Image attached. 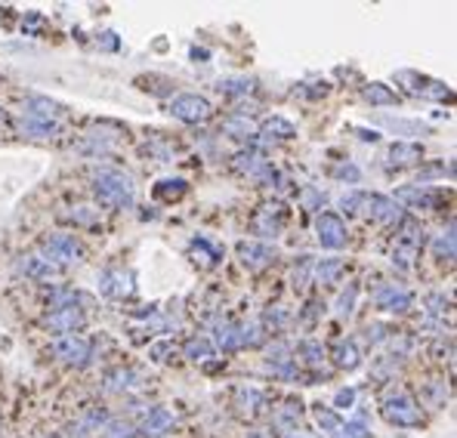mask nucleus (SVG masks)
<instances>
[{
  "instance_id": "f257e3e1",
  "label": "nucleus",
  "mask_w": 457,
  "mask_h": 438,
  "mask_svg": "<svg viewBox=\"0 0 457 438\" xmlns=\"http://www.w3.org/2000/svg\"><path fill=\"white\" fill-rule=\"evenodd\" d=\"M96 197L105 207H133V182L124 173L102 170L96 176Z\"/></svg>"
},
{
  "instance_id": "f03ea898",
  "label": "nucleus",
  "mask_w": 457,
  "mask_h": 438,
  "mask_svg": "<svg viewBox=\"0 0 457 438\" xmlns=\"http://www.w3.org/2000/svg\"><path fill=\"white\" fill-rule=\"evenodd\" d=\"M383 417L395 426H417L420 423V407L414 404L408 395H389L386 404H383Z\"/></svg>"
},
{
  "instance_id": "7ed1b4c3",
  "label": "nucleus",
  "mask_w": 457,
  "mask_h": 438,
  "mask_svg": "<svg viewBox=\"0 0 457 438\" xmlns=\"http://www.w3.org/2000/svg\"><path fill=\"white\" fill-rule=\"evenodd\" d=\"M170 111H173V117H179V121L198 123V121H207V117H210V102L189 93V96H176V99H173Z\"/></svg>"
},
{
  "instance_id": "20e7f679",
  "label": "nucleus",
  "mask_w": 457,
  "mask_h": 438,
  "mask_svg": "<svg viewBox=\"0 0 457 438\" xmlns=\"http://www.w3.org/2000/svg\"><path fill=\"white\" fill-rule=\"evenodd\" d=\"M315 232H318L321 247H327V250H340L346 244V226L333 213H321L315 219Z\"/></svg>"
},
{
  "instance_id": "39448f33",
  "label": "nucleus",
  "mask_w": 457,
  "mask_h": 438,
  "mask_svg": "<svg viewBox=\"0 0 457 438\" xmlns=\"http://www.w3.org/2000/svg\"><path fill=\"white\" fill-rule=\"evenodd\" d=\"M374 302L383 312H405V308H411V293H408L405 287H399V284H383V287L377 290Z\"/></svg>"
},
{
  "instance_id": "423d86ee",
  "label": "nucleus",
  "mask_w": 457,
  "mask_h": 438,
  "mask_svg": "<svg viewBox=\"0 0 457 438\" xmlns=\"http://www.w3.org/2000/svg\"><path fill=\"white\" fill-rule=\"evenodd\" d=\"M53 355H59L62 361H71V364H84L86 358H90V345L84 343L80 337H62L53 343Z\"/></svg>"
},
{
  "instance_id": "0eeeda50",
  "label": "nucleus",
  "mask_w": 457,
  "mask_h": 438,
  "mask_svg": "<svg viewBox=\"0 0 457 438\" xmlns=\"http://www.w3.org/2000/svg\"><path fill=\"white\" fill-rule=\"evenodd\" d=\"M364 207H368V213L374 216L377 222H401V210L399 204L392 201V197H383V195H364Z\"/></svg>"
},
{
  "instance_id": "6e6552de",
  "label": "nucleus",
  "mask_w": 457,
  "mask_h": 438,
  "mask_svg": "<svg viewBox=\"0 0 457 438\" xmlns=\"http://www.w3.org/2000/svg\"><path fill=\"white\" fill-rule=\"evenodd\" d=\"M238 253H241V263H244L247 269H263V265H269L272 259H275V250H272L269 244H259V241H244V244H238Z\"/></svg>"
},
{
  "instance_id": "1a4fd4ad",
  "label": "nucleus",
  "mask_w": 457,
  "mask_h": 438,
  "mask_svg": "<svg viewBox=\"0 0 457 438\" xmlns=\"http://www.w3.org/2000/svg\"><path fill=\"white\" fill-rule=\"evenodd\" d=\"M78 324H84V315H80V308H74V306L53 308V315L47 318L49 330H53V333H65V337H68V330H74Z\"/></svg>"
},
{
  "instance_id": "9d476101",
  "label": "nucleus",
  "mask_w": 457,
  "mask_h": 438,
  "mask_svg": "<svg viewBox=\"0 0 457 438\" xmlns=\"http://www.w3.org/2000/svg\"><path fill=\"white\" fill-rule=\"evenodd\" d=\"M43 250H47V256L56 259V263H74L78 253H80V247L74 244V238H68V234H56V238H49L47 244H43Z\"/></svg>"
},
{
  "instance_id": "9b49d317",
  "label": "nucleus",
  "mask_w": 457,
  "mask_h": 438,
  "mask_svg": "<svg viewBox=\"0 0 457 438\" xmlns=\"http://www.w3.org/2000/svg\"><path fill=\"white\" fill-rule=\"evenodd\" d=\"M395 197H399V201H405V204H411V207L430 210V207H436L442 195H438V191H432V188H426V185H405V188L395 191Z\"/></svg>"
},
{
  "instance_id": "f8f14e48",
  "label": "nucleus",
  "mask_w": 457,
  "mask_h": 438,
  "mask_svg": "<svg viewBox=\"0 0 457 438\" xmlns=\"http://www.w3.org/2000/svg\"><path fill=\"white\" fill-rule=\"evenodd\" d=\"M420 154H423V148H420L417 142H395L386 151V164L389 167H408V164H414V160H420Z\"/></svg>"
},
{
  "instance_id": "ddd939ff",
  "label": "nucleus",
  "mask_w": 457,
  "mask_h": 438,
  "mask_svg": "<svg viewBox=\"0 0 457 438\" xmlns=\"http://www.w3.org/2000/svg\"><path fill=\"white\" fill-rule=\"evenodd\" d=\"M133 278L127 275V271H102V278H99V284H102V293L108 296H124L133 290Z\"/></svg>"
},
{
  "instance_id": "4468645a",
  "label": "nucleus",
  "mask_w": 457,
  "mask_h": 438,
  "mask_svg": "<svg viewBox=\"0 0 457 438\" xmlns=\"http://www.w3.org/2000/svg\"><path fill=\"white\" fill-rule=\"evenodd\" d=\"M173 426V413L167 411V407H152V411L145 413V419H142V432L145 435H161V432H167Z\"/></svg>"
},
{
  "instance_id": "2eb2a0df",
  "label": "nucleus",
  "mask_w": 457,
  "mask_h": 438,
  "mask_svg": "<svg viewBox=\"0 0 457 438\" xmlns=\"http://www.w3.org/2000/svg\"><path fill=\"white\" fill-rule=\"evenodd\" d=\"M28 108H31V111H28V121H40V123H49L53 117L62 114L59 105L49 102V99H31Z\"/></svg>"
},
{
  "instance_id": "dca6fc26",
  "label": "nucleus",
  "mask_w": 457,
  "mask_h": 438,
  "mask_svg": "<svg viewBox=\"0 0 457 438\" xmlns=\"http://www.w3.org/2000/svg\"><path fill=\"white\" fill-rule=\"evenodd\" d=\"M315 419H318V426H321V429H325L331 438H337V435H340V426H343V423H340V417L331 411V407L315 404Z\"/></svg>"
},
{
  "instance_id": "f3484780",
  "label": "nucleus",
  "mask_w": 457,
  "mask_h": 438,
  "mask_svg": "<svg viewBox=\"0 0 457 438\" xmlns=\"http://www.w3.org/2000/svg\"><path fill=\"white\" fill-rule=\"evenodd\" d=\"M364 99H368L371 105H392V102H399V96H395L389 86H383V84L364 86Z\"/></svg>"
},
{
  "instance_id": "a211bd4d",
  "label": "nucleus",
  "mask_w": 457,
  "mask_h": 438,
  "mask_svg": "<svg viewBox=\"0 0 457 438\" xmlns=\"http://www.w3.org/2000/svg\"><path fill=\"white\" fill-rule=\"evenodd\" d=\"M340 271H343V263H340V259H321V263L315 265V275H318L321 284H331Z\"/></svg>"
},
{
  "instance_id": "6ab92c4d",
  "label": "nucleus",
  "mask_w": 457,
  "mask_h": 438,
  "mask_svg": "<svg viewBox=\"0 0 457 438\" xmlns=\"http://www.w3.org/2000/svg\"><path fill=\"white\" fill-rule=\"evenodd\" d=\"M19 269H22V271H28V275H43V278L56 275V265H53V263H47V259H37V256L25 259V263L19 265Z\"/></svg>"
},
{
  "instance_id": "aec40b11",
  "label": "nucleus",
  "mask_w": 457,
  "mask_h": 438,
  "mask_svg": "<svg viewBox=\"0 0 457 438\" xmlns=\"http://www.w3.org/2000/svg\"><path fill=\"white\" fill-rule=\"evenodd\" d=\"M210 352H213V343H210V339H204V337L189 339V343H185V355L195 358V361H201V358H210Z\"/></svg>"
},
{
  "instance_id": "412c9836",
  "label": "nucleus",
  "mask_w": 457,
  "mask_h": 438,
  "mask_svg": "<svg viewBox=\"0 0 457 438\" xmlns=\"http://www.w3.org/2000/svg\"><path fill=\"white\" fill-rule=\"evenodd\" d=\"M333 355H337V364H340V367H349V370H352V367L358 364V349H355V343H340Z\"/></svg>"
},
{
  "instance_id": "4be33fe9",
  "label": "nucleus",
  "mask_w": 457,
  "mask_h": 438,
  "mask_svg": "<svg viewBox=\"0 0 457 438\" xmlns=\"http://www.w3.org/2000/svg\"><path fill=\"white\" fill-rule=\"evenodd\" d=\"M220 90L222 93H232V96H241V93H250L253 90V80L250 77H226V80H220Z\"/></svg>"
},
{
  "instance_id": "5701e85b",
  "label": "nucleus",
  "mask_w": 457,
  "mask_h": 438,
  "mask_svg": "<svg viewBox=\"0 0 457 438\" xmlns=\"http://www.w3.org/2000/svg\"><path fill=\"white\" fill-rule=\"evenodd\" d=\"M183 191H185V182H183V179H173V182L167 179V182H158L154 195H158V197H164V201H176V197L183 195Z\"/></svg>"
},
{
  "instance_id": "b1692460",
  "label": "nucleus",
  "mask_w": 457,
  "mask_h": 438,
  "mask_svg": "<svg viewBox=\"0 0 457 438\" xmlns=\"http://www.w3.org/2000/svg\"><path fill=\"white\" fill-rule=\"evenodd\" d=\"M296 352H300V355L306 358L309 364H321V361H325V349H321V343H312V339L300 343V345H296Z\"/></svg>"
},
{
  "instance_id": "393cba45",
  "label": "nucleus",
  "mask_w": 457,
  "mask_h": 438,
  "mask_svg": "<svg viewBox=\"0 0 457 438\" xmlns=\"http://www.w3.org/2000/svg\"><path fill=\"white\" fill-rule=\"evenodd\" d=\"M355 296H358V287H355V284H349V290H343V296L337 300V315H340V318H349V315H352Z\"/></svg>"
},
{
  "instance_id": "a878e982",
  "label": "nucleus",
  "mask_w": 457,
  "mask_h": 438,
  "mask_svg": "<svg viewBox=\"0 0 457 438\" xmlns=\"http://www.w3.org/2000/svg\"><path fill=\"white\" fill-rule=\"evenodd\" d=\"M102 438H133V426L124 423V419H111L102 429Z\"/></svg>"
},
{
  "instance_id": "bb28decb",
  "label": "nucleus",
  "mask_w": 457,
  "mask_h": 438,
  "mask_svg": "<svg viewBox=\"0 0 457 438\" xmlns=\"http://www.w3.org/2000/svg\"><path fill=\"white\" fill-rule=\"evenodd\" d=\"M22 133L25 136H37V139H43V136H53L56 127L53 123H40V121H22Z\"/></svg>"
},
{
  "instance_id": "cd10ccee",
  "label": "nucleus",
  "mask_w": 457,
  "mask_h": 438,
  "mask_svg": "<svg viewBox=\"0 0 457 438\" xmlns=\"http://www.w3.org/2000/svg\"><path fill=\"white\" fill-rule=\"evenodd\" d=\"M226 130H228V133H235V136H250L253 133V123L247 121L244 114H238V117H228Z\"/></svg>"
},
{
  "instance_id": "c85d7f7f",
  "label": "nucleus",
  "mask_w": 457,
  "mask_h": 438,
  "mask_svg": "<svg viewBox=\"0 0 457 438\" xmlns=\"http://www.w3.org/2000/svg\"><path fill=\"white\" fill-rule=\"evenodd\" d=\"M386 127H392V130H399V133H405V136H411V133H417V130H423L420 123H411V121H395V117H386Z\"/></svg>"
},
{
  "instance_id": "c756f323",
  "label": "nucleus",
  "mask_w": 457,
  "mask_h": 438,
  "mask_svg": "<svg viewBox=\"0 0 457 438\" xmlns=\"http://www.w3.org/2000/svg\"><path fill=\"white\" fill-rule=\"evenodd\" d=\"M266 133H281L284 139H288V136H294V127H290L288 121H281V117H272V121L266 123Z\"/></svg>"
},
{
  "instance_id": "7c9ffc66",
  "label": "nucleus",
  "mask_w": 457,
  "mask_h": 438,
  "mask_svg": "<svg viewBox=\"0 0 457 438\" xmlns=\"http://www.w3.org/2000/svg\"><path fill=\"white\" fill-rule=\"evenodd\" d=\"M309 269H312V259H309V256H300V269H294V284H296V287H306Z\"/></svg>"
},
{
  "instance_id": "2f4dec72",
  "label": "nucleus",
  "mask_w": 457,
  "mask_h": 438,
  "mask_svg": "<svg viewBox=\"0 0 457 438\" xmlns=\"http://www.w3.org/2000/svg\"><path fill=\"white\" fill-rule=\"evenodd\" d=\"M278 438H318L306 429H296V426H278Z\"/></svg>"
},
{
  "instance_id": "473e14b6",
  "label": "nucleus",
  "mask_w": 457,
  "mask_h": 438,
  "mask_svg": "<svg viewBox=\"0 0 457 438\" xmlns=\"http://www.w3.org/2000/svg\"><path fill=\"white\" fill-rule=\"evenodd\" d=\"M436 253H438V256H454V238H451V234H448V238H436Z\"/></svg>"
},
{
  "instance_id": "72a5a7b5",
  "label": "nucleus",
  "mask_w": 457,
  "mask_h": 438,
  "mask_svg": "<svg viewBox=\"0 0 457 438\" xmlns=\"http://www.w3.org/2000/svg\"><path fill=\"white\" fill-rule=\"evenodd\" d=\"M352 401H355V389H340L337 398H333V404H337V407H352Z\"/></svg>"
},
{
  "instance_id": "f704fd0d",
  "label": "nucleus",
  "mask_w": 457,
  "mask_h": 438,
  "mask_svg": "<svg viewBox=\"0 0 457 438\" xmlns=\"http://www.w3.org/2000/svg\"><path fill=\"white\" fill-rule=\"evenodd\" d=\"M337 176L340 179H349V182H358V170H355V167H340V170H337Z\"/></svg>"
},
{
  "instance_id": "c9c22d12",
  "label": "nucleus",
  "mask_w": 457,
  "mask_h": 438,
  "mask_svg": "<svg viewBox=\"0 0 457 438\" xmlns=\"http://www.w3.org/2000/svg\"><path fill=\"white\" fill-rule=\"evenodd\" d=\"M102 47L105 49H115L117 47V40H115V34H111V31H105V34H102Z\"/></svg>"
},
{
  "instance_id": "e433bc0d",
  "label": "nucleus",
  "mask_w": 457,
  "mask_h": 438,
  "mask_svg": "<svg viewBox=\"0 0 457 438\" xmlns=\"http://www.w3.org/2000/svg\"><path fill=\"white\" fill-rule=\"evenodd\" d=\"M0 121H3V111H0Z\"/></svg>"
}]
</instances>
